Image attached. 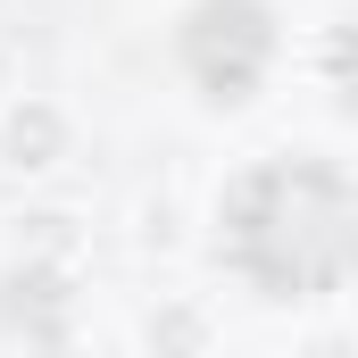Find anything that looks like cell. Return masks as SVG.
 <instances>
[{
  "instance_id": "6da1fadb",
  "label": "cell",
  "mask_w": 358,
  "mask_h": 358,
  "mask_svg": "<svg viewBox=\"0 0 358 358\" xmlns=\"http://www.w3.org/2000/svg\"><path fill=\"white\" fill-rule=\"evenodd\" d=\"M325 183H342L334 159H259L217 192V234L225 259L250 275L267 300H308L334 292L350 267V192L317 200Z\"/></svg>"
},
{
  "instance_id": "7a4b0ae2",
  "label": "cell",
  "mask_w": 358,
  "mask_h": 358,
  "mask_svg": "<svg viewBox=\"0 0 358 358\" xmlns=\"http://www.w3.org/2000/svg\"><path fill=\"white\" fill-rule=\"evenodd\" d=\"M275 50H283V34H275L267 0H192L183 8V67L208 108H242L267 84Z\"/></svg>"
},
{
  "instance_id": "3957f363",
  "label": "cell",
  "mask_w": 358,
  "mask_h": 358,
  "mask_svg": "<svg viewBox=\"0 0 358 358\" xmlns=\"http://www.w3.org/2000/svg\"><path fill=\"white\" fill-rule=\"evenodd\" d=\"M0 325L17 342H76V267L67 259H34L17 250V267L0 275Z\"/></svg>"
},
{
  "instance_id": "277c9868",
  "label": "cell",
  "mask_w": 358,
  "mask_h": 358,
  "mask_svg": "<svg viewBox=\"0 0 358 358\" xmlns=\"http://www.w3.org/2000/svg\"><path fill=\"white\" fill-rule=\"evenodd\" d=\"M76 150V117L50 92H8L0 100V167L8 176H50Z\"/></svg>"
},
{
  "instance_id": "5b68a950",
  "label": "cell",
  "mask_w": 358,
  "mask_h": 358,
  "mask_svg": "<svg viewBox=\"0 0 358 358\" xmlns=\"http://www.w3.org/2000/svg\"><path fill=\"white\" fill-rule=\"evenodd\" d=\"M134 342L159 350V358H167V350H217V317H208L200 300H159V308L134 325Z\"/></svg>"
},
{
  "instance_id": "8992f818",
  "label": "cell",
  "mask_w": 358,
  "mask_h": 358,
  "mask_svg": "<svg viewBox=\"0 0 358 358\" xmlns=\"http://www.w3.org/2000/svg\"><path fill=\"white\" fill-rule=\"evenodd\" d=\"M84 217L76 208H25L17 217V250H34V259H67V267H84Z\"/></svg>"
},
{
  "instance_id": "52a82bcc",
  "label": "cell",
  "mask_w": 358,
  "mask_h": 358,
  "mask_svg": "<svg viewBox=\"0 0 358 358\" xmlns=\"http://www.w3.org/2000/svg\"><path fill=\"white\" fill-rule=\"evenodd\" d=\"M134 217H142V225H134V250H176V242H183V208L167 200V192H159V200H142Z\"/></svg>"
},
{
  "instance_id": "ba28073f",
  "label": "cell",
  "mask_w": 358,
  "mask_h": 358,
  "mask_svg": "<svg viewBox=\"0 0 358 358\" xmlns=\"http://www.w3.org/2000/svg\"><path fill=\"white\" fill-rule=\"evenodd\" d=\"M8 92H17V50L0 42V100H8Z\"/></svg>"
}]
</instances>
